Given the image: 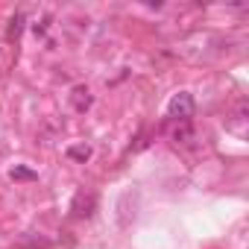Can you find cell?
Returning a JSON list of instances; mask_svg holds the SVG:
<instances>
[{
    "label": "cell",
    "mask_w": 249,
    "mask_h": 249,
    "mask_svg": "<svg viewBox=\"0 0 249 249\" xmlns=\"http://www.w3.org/2000/svg\"><path fill=\"white\" fill-rule=\"evenodd\" d=\"M68 156L73 161H88L91 159V147L88 144H73V147H68Z\"/></svg>",
    "instance_id": "cell-5"
},
{
    "label": "cell",
    "mask_w": 249,
    "mask_h": 249,
    "mask_svg": "<svg viewBox=\"0 0 249 249\" xmlns=\"http://www.w3.org/2000/svg\"><path fill=\"white\" fill-rule=\"evenodd\" d=\"M21 27H24V15H15V18L9 21V33H6V38H18Z\"/></svg>",
    "instance_id": "cell-6"
},
{
    "label": "cell",
    "mask_w": 249,
    "mask_h": 249,
    "mask_svg": "<svg viewBox=\"0 0 249 249\" xmlns=\"http://www.w3.org/2000/svg\"><path fill=\"white\" fill-rule=\"evenodd\" d=\"M94 205H97L94 194H76L71 211H73V217H91V214H94Z\"/></svg>",
    "instance_id": "cell-2"
},
{
    "label": "cell",
    "mask_w": 249,
    "mask_h": 249,
    "mask_svg": "<svg viewBox=\"0 0 249 249\" xmlns=\"http://www.w3.org/2000/svg\"><path fill=\"white\" fill-rule=\"evenodd\" d=\"M71 103H73L76 111H88L91 103H94V97H91V91H88L85 85H76V88L71 91Z\"/></svg>",
    "instance_id": "cell-3"
},
{
    "label": "cell",
    "mask_w": 249,
    "mask_h": 249,
    "mask_svg": "<svg viewBox=\"0 0 249 249\" xmlns=\"http://www.w3.org/2000/svg\"><path fill=\"white\" fill-rule=\"evenodd\" d=\"M12 179H33V173L24 170V167H18V170H12Z\"/></svg>",
    "instance_id": "cell-7"
},
{
    "label": "cell",
    "mask_w": 249,
    "mask_h": 249,
    "mask_svg": "<svg viewBox=\"0 0 249 249\" xmlns=\"http://www.w3.org/2000/svg\"><path fill=\"white\" fill-rule=\"evenodd\" d=\"M191 138H194V129H191V123H188V120H182L179 126L173 129V141H176V144H185V141H191Z\"/></svg>",
    "instance_id": "cell-4"
},
{
    "label": "cell",
    "mask_w": 249,
    "mask_h": 249,
    "mask_svg": "<svg viewBox=\"0 0 249 249\" xmlns=\"http://www.w3.org/2000/svg\"><path fill=\"white\" fill-rule=\"evenodd\" d=\"M167 114L173 117V120H188L191 114H194V97L188 94V91H179V94H173L170 97V103H167Z\"/></svg>",
    "instance_id": "cell-1"
}]
</instances>
